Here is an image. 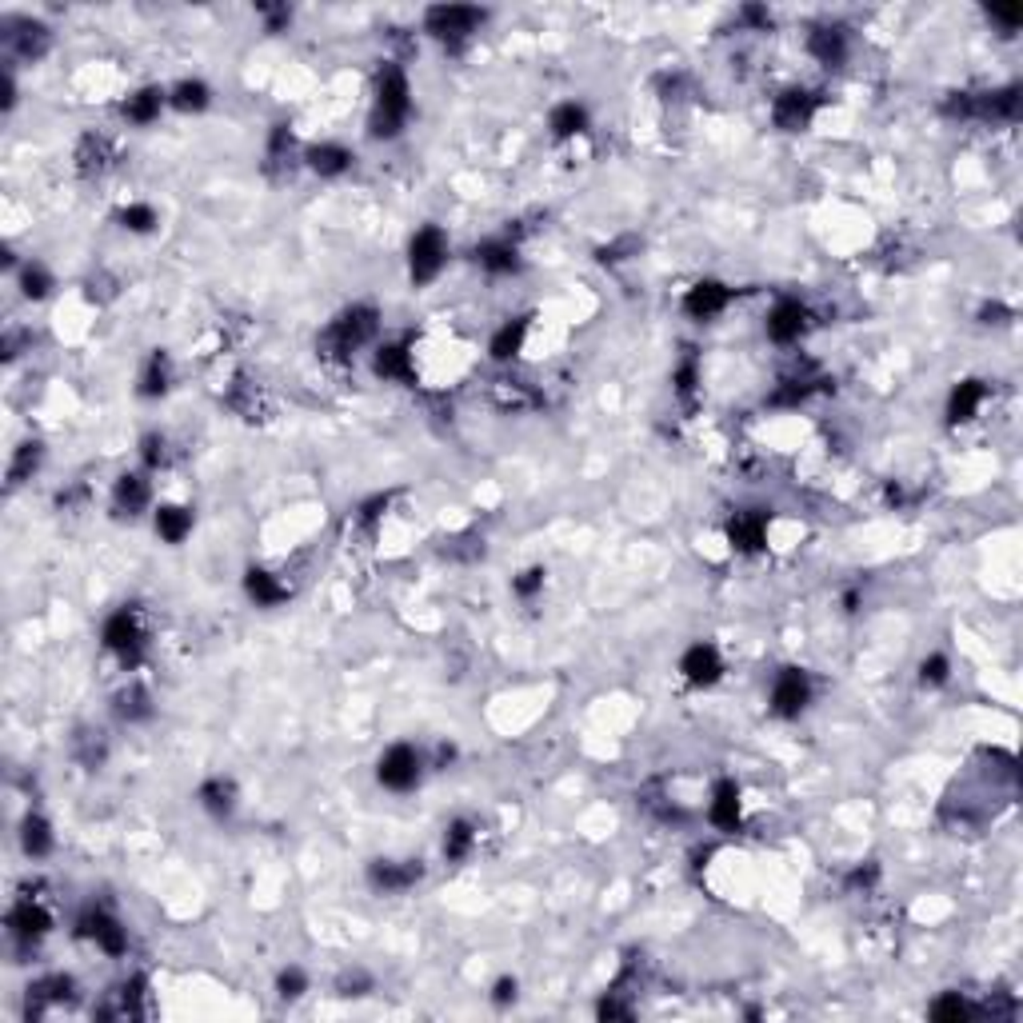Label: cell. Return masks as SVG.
<instances>
[{"mask_svg":"<svg viewBox=\"0 0 1023 1023\" xmlns=\"http://www.w3.org/2000/svg\"><path fill=\"white\" fill-rule=\"evenodd\" d=\"M516 1000V979H500L496 984V1003H508Z\"/></svg>","mask_w":1023,"mask_h":1023,"instance_id":"cell-45","label":"cell"},{"mask_svg":"<svg viewBox=\"0 0 1023 1023\" xmlns=\"http://www.w3.org/2000/svg\"><path fill=\"white\" fill-rule=\"evenodd\" d=\"M680 672H683V680L700 683V688H704V683H716L724 672L720 651H716L712 643H696V648H688V656L680 659Z\"/></svg>","mask_w":1023,"mask_h":1023,"instance_id":"cell-8","label":"cell"},{"mask_svg":"<svg viewBox=\"0 0 1023 1023\" xmlns=\"http://www.w3.org/2000/svg\"><path fill=\"white\" fill-rule=\"evenodd\" d=\"M308 164H312V172H320V176H340V172L352 164V152L340 144H316L308 152Z\"/></svg>","mask_w":1023,"mask_h":1023,"instance_id":"cell-17","label":"cell"},{"mask_svg":"<svg viewBox=\"0 0 1023 1023\" xmlns=\"http://www.w3.org/2000/svg\"><path fill=\"white\" fill-rule=\"evenodd\" d=\"M584 125H588V112H584L580 104H560V109L552 112V132H556V136H576V132H584Z\"/></svg>","mask_w":1023,"mask_h":1023,"instance_id":"cell-27","label":"cell"},{"mask_svg":"<svg viewBox=\"0 0 1023 1023\" xmlns=\"http://www.w3.org/2000/svg\"><path fill=\"white\" fill-rule=\"evenodd\" d=\"M280 995L284 1000H296V995L304 992V971H296V968H288V971H280Z\"/></svg>","mask_w":1023,"mask_h":1023,"instance_id":"cell-39","label":"cell"},{"mask_svg":"<svg viewBox=\"0 0 1023 1023\" xmlns=\"http://www.w3.org/2000/svg\"><path fill=\"white\" fill-rule=\"evenodd\" d=\"M233 796H236V791H233V783H228V780H209L201 788V799H204V807H209L212 815H228V812H233Z\"/></svg>","mask_w":1023,"mask_h":1023,"instance_id":"cell-26","label":"cell"},{"mask_svg":"<svg viewBox=\"0 0 1023 1023\" xmlns=\"http://www.w3.org/2000/svg\"><path fill=\"white\" fill-rule=\"evenodd\" d=\"M160 104H164L160 88H140L136 96H128L125 117H128V120H136V125H148V120H152L156 112H160Z\"/></svg>","mask_w":1023,"mask_h":1023,"instance_id":"cell-20","label":"cell"},{"mask_svg":"<svg viewBox=\"0 0 1023 1023\" xmlns=\"http://www.w3.org/2000/svg\"><path fill=\"white\" fill-rule=\"evenodd\" d=\"M420 780V760L408 744H396L384 752L381 760V783L384 788H396V791H408L412 783Z\"/></svg>","mask_w":1023,"mask_h":1023,"instance_id":"cell-6","label":"cell"},{"mask_svg":"<svg viewBox=\"0 0 1023 1023\" xmlns=\"http://www.w3.org/2000/svg\"><path fill=\"white\" fill-rule=\"evenodd\" d=\"M20 284H24V296H29V300H40V296L48 292V284H53V280H48L45 268H37V264H32V268H24Z\"/></svg>","mask_w":1023,"mask_h":1023,"instance_id":"cell-37","label":"cell"},{"mask_svg":"<svg viewBox=\"0 0 1023 1023\" xmlns=\"http://www.w3.org/2000/svg\"><path fill=\"white\" fill-rule=\"evenodd\" d=\"M376 376H384V381H408V376H412L408 352L396 348V344L381 348V356H376Z\"/></svg>","mask_w":1023,"mask_h":1023,"instance_id":"cell-21","label":"cell"},{"mask_svg":"<svg viewBox=\"0 0 1023 1023\" xmlns=\"http://www.w3.org/2000/svg\"><path fill=\"white\" fill-rule=\"evenodd\" d=\"M104 643H109L112 651H117L120 659H136L140 648H144V632H140V620L132 608H120L117 616H112L109 624H104Z\"/></svg>","mask_w":1023,"mask_h":1023,"instance_id":"cell-5","label":"cell"},{"mask_svg":"<svg viewBox=\"0 0 1023 1023\" xmlns=\"http://www.w3.org/2000/svg\"><path fill=\"white\" fill-rule=\"evenodd\" d=\"M372 888H381V892H404V888H412L420 880V863H372Z\"/></svg>","mask_w":1023,"mask_h":1023,"instance_id":"cell-12","label":"cell"},{"mask_svg":"<svg viewBox=\"0 0 1023 1023\" xmlns=\"http://www.w3.org/2000/svg\"><path fill=\"white\" fill-rule=\"evenodd\" d=\"M675 388H680L683 396L696 388V364H692V360H683V364H680V372H675Z\"/></svg>","mask_w":1023,"mask_h":1023,"instance_id":"cell-43","label":"cell"},{"mask_svg":"<svg viewBox=\"0 0 1023 1023\" xmlns=\"http://www.w3.org/2000/svg\"><path fill=\"white\" fill-rule=\"evenodd\" d=\"M16 45H20L24 56H40V53H45V45H48V37H45V29H40V24H20V37H16Z\"/></svg>","mask_w":1023,"mask_h":1023,"instance_id":"cell-35","label":"cell"},{"mask_svg":"<svg viewBox=\"0 0 1023 1023\" xmlns=\"http://www.w3.org/2000/svg\"><path fill=\"white\" fill-rule=\"evenodd\" d=\"M476 256H480V264L488 272H512V268H516V249H512V244H484Z\"/></svg>","mask_w":1023,"mask_h":1023,"instance_id":"cell-32","label":"cell"},{"mask_svg":"<svg viewBox=\"0 0 1023 1023\" xmlns=\"http://www.w3.org/2000/svg\"><path fill=\"white\" fill-rule=\"evenodd\" d=\"M472 839H476L472 823L456 820V823L448 828V836H444V855H448V860H464V855L472 852Z\"/></svg>","mask_w":1023,"mask_h":1023,"instance_id":"cell-28","label":"cell"},{"mask_svg":"<svg viewBox=\"0 0 1023 1023\" xmlns=\"http://www.w3.org/2000/svg\"><path fill=\"white\" fill-rule=\"evenodd\" d=\"M807 700H812V683H807V675L796 672V667L780 672V680H775V688H772V708H775V712H780V716H799Z\"/></svg>","mask_w":1023,"mask_h":1023,"instance_id":"cell-7","label":"cell"},{"mask_svg":"<svg viewBox=\"0 0 1023 1023\" xmlns=\"http://www.w3.org/2000/svg\"><path fill=\"white\" fill-rule=\"evenodd\" d=\"M683 308H688L696 320L716 316V312L728 308V288H724V284H712V280H708V284H696V288L688 292V300H683Z\"/></svg>","mask_w":1023,"mask_h":1023,"instance_id":"cell-13","label":"cell"},{"mask_svg":"<svg viewBox=\"0 0 1023 1023\" xmlns=\"http://www.w3.org/2000/svg\"><path fill=\"white\" fill-rule=\"evenodd\" d=\"M120 225L132 228V233H148V228L156 225V212L148 209V204H132V209L120 212Z\"/></svg>","mask_w":1023,"mask_h":1023,"instance_id":"cell-36","label":"cell"},{"mask_svg":"<svg viewBox=\"0 0 1023 1023\" xmlns=\"http://www.w3.org/2000/svg\"><path fill=\"white\" fill-rule=\"evenodd\" d=\"M372 332H376V308L356 304V308H348L340 320H332V328L320 336V352H324V356H348V352H356L360 344L372 340Z\"/></svg>","mask_w":1023,"mask_h":1023,"instance_id":"cell-2","label":"cell"},{"mask_svg":"<svg viewBox=\"0 0 1023 1023\" xmlns=\"http://www.w3.org/2000/svg\"><path fill=\"white\" fill-rule=\"evenodd\" d=\"M148 504V484L140 480V476H120V484H117V508L120 512H140Z\"/></svg>","mask_w":1023,"mask_h":1023,"instance_id":"cell-24","label":"cell"},{"mask_svg":"<svg viewBox=\"0 0 1023 1023\" xmlns=\"http://www.w3.org/2000/svg\"><path fill=\"white\" fill-rule=\"evenodd\" d=\"M156 532H160L168 544H180L188 532H192V512L172 508V504L160 508V512H156Z\"/></svg>","mask_w":1023,"mask_h":1023,"instance_id":"cell-18","label":"cell"},{"mask_svg":"<svg viewBox=\"0 0 1023 1023\" xmlns=\"http://www.w3.org/2000/svg\"><path fill=\"white\" fill-rule=\"evenodd\" d=\"M444 256H448V244H444L440 228H420L412 236V280L416 284H428V280L440 272Z\"/></svg>","mask_w":1023,"mask_h":1023,"instance_id":"cell-4","label":"cell"},{"mask_svg":"<svg viewBox=\"0 0 1023 1023\" xmlns=\"http://www.w3.org/2000/svg\"><path fill=\"white\" fill-rule=\"evenodd\" d=\"M144 460H148L152 468L164 460V440H160V436H148V440H144Z\"/></svg>","mask_w":1023,"mask_h":1023,"instance_id":"cell-44","label":"cell"},{"mask_svg":"<svg viewBox=\"0 0 1023 1023\" xmlns=\"http://www.w3.org/2000/svg\"><path fill=\"white\" fill-rule=\"evenodd\" d=\"M480 20H484V12H480V8H468V4H436V8H428V16H424L428 32L440 37V40L468 37Z\"/></svg>","mask_w":1023,"mask_h":1023,"instance_id":"cell-3","label":"cell"},{"mask_svg":"<svg viewBox=\"0 0 1023 1023\" xmlns=\"http://www.w3.org/2000/svg\"><path fill=\"white\" fill-rule=\"evenodd\" d=\"M540 588H544V568H528V572L516 580V592H520V596H536Z\"/></svg>","mask_w":1023,"mask_h":1023,"instance_id":"cell-42","label":"cell"},{"mask_svg":"<svg viewBox=\"0 0 1023 1023\" xmlns=\"http://www.w3.org/2000/svg\"><path fill=\"white\" fill-rule=\"evenodd\" d=\"M712 823L716 828H736L740 823V788L732 780H724L716 788V799H712Z\"/></svg>","mask_w":1023,"mask_h":1023,"instance_id":"cell-16","label":"cell"},{"mask_svg":"<svg viewBox=\"0 0 1023 1023\" xmlns=\"http://www.w3.org/2000/svg\"><path fill=\"white\" fill-rule=\"evenodd\" d=\"M979 404H984V384H979V381H968V384H960V388L952 392L947 416H952V420H971Z\"/></svg>","mask_w":1023,"mask_h":1023,"instance_id":"cell-19","label":"cell"},{"mask_svg":"<svg viewBox=\"0 0 1023 1023\" xmlns=\"http://www.w3.org/2000/svg\"><path fill=\"white\" fill-rule=\"evenodd\" d=\"M1000 316H1003L1000 304H987V308H984V320H987V324H1000Z\"/></svg>","mask_w":1023,"mask_h":1023,"instance_id":"cell-46","label":"cell"},{"mask_svg":"<svg viewBox=\"0 0 1023 1023\" xmlns=\"http://www.w3.org/2000/svg\"><path fill=\"white\" fill-rule=\"evenodd\" d=\"M40 464V444H20V452H16V460H12V468H8V480L12 484H20L24 476L32 472V468Z\"/></svg>","mask_w":1023,"mask_h":1023,"instance_id":"cell-33","label":"cell"},{"mask_svg":"<svg viewBox=\"0 0 1023 1023\" xmlns=\"http://www.w3.org/2000/svg\"><path fill=\"white\" fill-rule=\"evenodd\" d=\"M812 56H815V61H823V64H839V61H844V32L820 29L812 37Z\"/></svg>","mask_w":1023,"mask_h":1023,"instance_id":"cell-23","label":"cell"},{"mask_svg":"<svg viewBox=\"0 0 1023 1023\" xmlns=\"http://www.w3.org/2000/svg\"><path fill=\"white\" fill-rule=\"evenodd\" d=\"M8 923H12V931L20 939H40L48 931V912L40 904H32V899H24V904L12 907V915H8Z\"/></svg>","mask_w":1023,"mask_h":1023,"instance_id":"cell-14","label":"cell"},{"mask_svg":"<svg viewBox=\"0 0 1023 1023\" xmlns=\"http://www.w3.org/2000/svg\"><path fill=\"white\" fill-rule=\"evenodd\" d=\"M728 540L736 544L740 552H756L764 544V516L760 512H740L728 524Z\"/></svg>","mask_w":1023,"mask_h":1023,"instance_id":"cell-15","label":"cell"},{"mask_svg":"<svg viewBox=\"0 0 1023 1023\" xmlns=\"http://www.w3.org/2000/svg\"><path fill=\"white\" fill-rule=\"evenodd\" d=\"M172 104H176L180 112H201L204 104H209V88H204L201 80H184V85H176V93H172Z\"/></svg>","mask_w":1023,"mask_h":1023,"instance_id":"cell-31","label":"cell"},{"mask_svg":"<svg viewBox=\"0 0 1023 1023\" xmlns=\"http://www.w3.org/2000/svg\"><path fill=\"white\" fill-rule=\"evenodd\" d=\"M812 112H815V96L812 93H783L780 101H775V125L796 132V128H804L807 120H812Z\"/></svg>","mask_w":1023,"mask_h":1023,"instance_id":"cell-11","label":"cell"},{"mask_svg":"<svg viewBox=\"0 0 1023 1023\" xmlns=\"http://www.w3.org/2000/svg\"><path fill=\"white\" fill-rule=\"evenodd\" d=\"M920 675H923V683H944V680H947V659H944V656L923 659Z\"/></svg>","mask_w":1023,"mask_h":1023,"instance_id":"cell-40","label":"cell"},{"mask_svg":"<svg viewBox=\"0 0 1023 1023\" xmlns=\"http://www.w3.org/2000/svg\"><path fill=\"white\" fill-rule=\"evenodd\" d=\"M807 328V312L799 308L796 300H783V304H775V312L767 316V336H772L775 344H791V340H799V332Z\"/></svg>","mask_w":1023,"mask_h":1023,"instance_id":"cell-10","label":"cell"},{"mask_svg":"<svg viewBox=\"0 0 1023 1023\" xmlns=\"http://www.w3.org/2000/svg\"><path fill=\"white\" fill-rule=\"evenodd\" d=\"M77 160H80V172H101V168H109V140L85 136V144H80Z\"/></svg>","mask_w":1023,"mask_h":1023,"instance_id":"cell-29","label":"cell"},{"mask_svg":"<svg viewBox=\"0 0 1023 1023\" xmlns=\"http://www.w3.org/2000/svg\"><path fill=\"white\" fill-rule=\"evenodd\" d=\"M24 852L29 855H45L48 847H53V831H48V823L40 820V815H29L24 820Z\"/></svg>","mask_w":1023,"mask_h":1023,"instance_id":"cell-30","label":"cell"},{"mask_svg":"<svg viewBox=\"0 0 1023 1023\" xmlns=\"http://www.w3.org/2000/svg\"><path fill=\"white\" fill-rule=\"evenodd\" d=\"M80 931H85V936H93L109 955H125V952H128L125 928H120L112 915H104V912H88L85 920H80Z\"/></svg>","mask_w":1023,"mask_h":1023,"instance_id":"cell-9","label":"cell"},{"mask_svg":"<svg viewBox=\"0 0 1023 1023\" xmlns=\"http://www.w3.org/2000/svg\"><path fill=\"white\" fill-rule=\"evenodd\" d=\"M408 117V80L396 64H384L381 77H376V117H372V132L376 136H396Z\"/></svg>","mask_w":1023,"mask_h":1023,"instance_id":"cell-1","label":"cell"},{"mask_svg":"<svg viewBox=\"0 0 1023 1023\" xmlns=\"http://www.w3.org/2000/svg\"><path fill=\"white\" fill-rule=\"evenodd\" d=\"M244 588H249V596L256 600V604H280V600L288 596V588H280V584L272 580L268 572H249Z\"/></svg>","mask_w":1023,"mask_h":1023,"instance_id":"cell-25","label":"cell"},{"mask_svg":"<svg viewBox=\"0 0 1023 1023\" xmlns=\"http://www.w3.org/2000/svg\"><path fill=\"white\" fill-rule=\"evenodd\" d=\"M164 388H168V360H164V356H152V364H148L140 392H144V396H160Z\"/></svg>","mask_w":1023,"mask_h":1023,"instance_id":"cell-34","label":"cell"},{"mask_svg":"<svg viewBox=\"0 0 1023 1023\" xmlns=\"http://www.w3.org/2000/svg\"><path fill=\"white\" fill-rule=\"evenodd\" d=\"M144 712H148V696L140 688L120 696V716H144Z\"/></svg>","mask_w":1023,"mask_h":1023,"instance_id":"cell-41","label":"cell"},{"mask_svg":"<svg viewBox=\"0 0 1023 1023\" xmlns=\"http://www.w3.org/2000/svg\"><path fill=\"white\" fill-rule=\"evenodd\" d=\"M524 332H528L524 320H512V324H504L496 336H492V356H496V360H512V356L520 352V344H524Z\"/></svg>","mask_w":1023,"mask_h":1023,"instance_id":"cell-22","label":"cell"},{"mask_svg":"<svg viewBox=\"0 0 1023 1023\" xmlns=\"http://www.w3.org/2000/svg\"><path fill=\"white\" fill-rule=\"evenodd\" d=\"M931 1016L936 1019H963L968 1016V1003H963L960 995H947V1000H939L936 1008H931Z\"/></svg>","mask_w":1023,"mask_h":1023,"instance_id":"cell-38","label":"cell"}]
</instances>
